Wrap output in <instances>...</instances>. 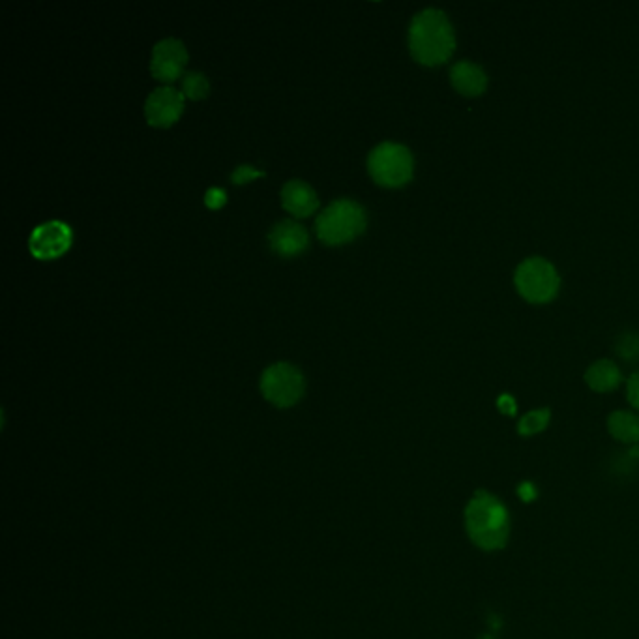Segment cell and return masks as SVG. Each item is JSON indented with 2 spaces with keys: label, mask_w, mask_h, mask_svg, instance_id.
I'll use <instances>...</instances> for the list:
<instances>
[{
  "label": "cell",
  "mask_w": 639,
  "mask_h": 639,
  "mask_svg": "<svg viewBox=\"0 0 639 639\" xmlns=\"http://www.w3.org/2000/svg\"><path fill=\"white\" fill-rule=\"evenodd\" d=\"M463 521L465 533L478 550L488 553L505 550L510 540L512 520L510 510L497 495L486 490H476L465 506Z\"/></svg>",
  "instance_id": "obj_1"
},
{
  "label": "cell",
  "mask_w": 639,
  "mask_h": 639,
  "mask_svg": "<svg viewBox=\"0 0 639 639\" xmlns=\"http://www.w3.org/2000/svg\"><path fill=\"white\" fill-rule=\"evenodd\" d=\"M518 495H520L525 503H531V501L535 499V486H533L531 482L521 484L520 488H518Z\"/></svg>",
  "instance_id": "obj_22"
},
{
  "label": "cell",
  "mask_w": 639,
  "mask_h": 639,
  "mask_svg": "<svg viewBox=\"0 0 639 639\" xmlns=\"http://www.w3.org/2000/svg\"><path fill=\"white\" fill-rule=\"evenodd\" d=\"M368 171L377 184L385 188H400L413 179L415 160L405 145L385 141L370 152Z\"/></svg>",
  "instance_id": "obj_4"
},
{
  "label": "cell",
  "mask_w": 639,
  "mask_h": 639,
  "mask_svg": "<svg viewBox=\"0 0 639 639\" xmlns=\"http://www.w3.org/2000/svg\"><path fill=\"white\" fill-rule=\"evenodd\" d=\"M611 437L623 445L639 443V417L632 411H613L608 417Z\"/></svg>",
  "instance_id": "obj_14"
},
{
  "label": "cell",
  "mask_w": 639,
  "mask_h": 639,
  "mask_svg": "<svg viewBox=\"0 0 639 639\" xmlns=\"http://www.w3.org/2000/svg\"><path fill=\"white\" fill-rule=\"evenodd\" d=\"M626 398L639 413V372L634 373L626 383Z\"/></svg>",
  "instance_id": "obj_19"
},
{
  "label": "cell",
  "mask_w": 639,
  "mask_h": 639,
  "mask_svg": "<svg viewBox=\"0 0 639 639\" xmlns=\"http://www.w3.org/2000/svg\"><path fill=\"white\" fill-rule=\"evenodd\" d=\"M456 36L445 12L426 8L418 12L409 27V51L424 66H439L454 55Z\"/></svg>",
  "instance_id": "obj_2"
},
{
  "label": "cell",
  "mask_w": 639,
  "mask_h": 639,
  "mask_svg": "<svg viewBox=\"0 0 639 639\" xmlns=\"http://www.w3.org/2000/svg\"><path fill=\"white\" fill-rule=\"evenodd\" d=\"M259 177H265V171H257V169H253L252 165L244 164L238 165L237 169L233 171L231 180L235 184H244L248 180L259 179Z\"/></svg>",
  "instance_id": "obj_18"
},
{
  "label": "cell",
  "mask_w": 639,
  "mask_h": 639,
  "mask_svg": "<svg viewBox=\"0 0 639 639\" xmlns=\"http://www.w3.org/2000/svg\"><path fill=\"white\" fill-rule=\"evenodd\" d=\"M261 392L272 405L291 407L304 394V377L293 364H272L261 375Z\"/></svg>",
  "instance_id": "obj_6"
},
{
  "label": "cell",
  "mask_w": 639,
  "mask_h": 639,
  "mask_svg": "<svg viewBox=\"0 0 639 639\" xmlns=\"http://www.w3.org/2000/svg\"><path fill=\"white\" fill-rule=\"evenodd\" d=\"M617 353H619V357L626 358L630 362L639 358V336H636V334L623 336L617 342Z\"/></svg>",
  "instance_id": "obj_17"
},
{
  "label": "cell",
  "mask_w": 639,
  "mask_h": 639,
  "mask_svg": "<svg viewBox=\"0 0 639 639\" xmlns=\"http://www.w3.org/2000/svg\"><path fill=\"white\" fill-rule=\"evenodd\" d=\"M184 111V94L173 87H158L145 100V117L150 126L167 128Z\"/></svg>",
  "instance_id": "obj_9"
},
{
  "label": "cell",
  "mask_w": 639,
  "mask_h": 639,
  "mask_svg": "<svg viewBox=\"0 0 639 639\" xmlns=\"http://www.w3.org/2000/svg\"><path fill=\"white\" fill-rule=\"evenodd\" d=\"M308 231L295 220H282L276 223L268 233L270 248L280 255H297L308 248Z\"/></svg>",
  "instance_id": "obj_10"
},
{
  "label": "cell",
  "mask_w": 639,
  "mask_h": 639,
  "mask_svg": "<svg viewBox=\"0 0 639 639\" xmlns=\"http://www.w3.org/2000/svg\"><path fill=\"white\" fill-rule=\"evenodd\" d=\"M585 383L591 390L606 394V392H613V390L621 387L623 375H621V370H619V366L615 362L602 358V360H598V362L591 364L587 368Z\"/></svg>",
  "instance_id": "obj_13"
},
{
  "label": "cell",
  "mask_w": 639,
  "mask_h": 639,
  "mask_svg": "<svg viewBox=\"0 0 639 639\" xmlns=\"http://www.w3.org/2000/svg\"><path fill=\"white\" fill-rule=\"evenodd\" d=\"M188 62V51L177 38H164L152 47L150 72L164 83H173L184 75V66Z\"/></svg>",
  "instance_id": "obj_8"
},
{
  "label": "cell",
  "mask_w": 639,
  "mask_h": 639,
  "mask_svg": "<svg viewBox=\"0 0 639 639\" xmlns=\"http://www.w3.org/2000/svg\"><path fill=\"white\" fill-rule=\"evenodd\" d=\"M227 201V195L223 192L222 188H210L205 194V205L212 210H218L225 205Z\"/></svg>",
  "instance_id": "obj_20"
},
{
  "label": "cell",
  "mask_w": 639,
  "mask_h": 639,
  "mask_svg": "<svg viewBox=\"0 0 639 639\" xmlns=\"http://www.w3.org/2000/svg\"><path fill=\"white\" fill-rule=\"evenodd\" d=\"M366 210L353 199H336L321 210L315 220V231L325 244H343L358 237L366 229Z\"/></svg>",
  "instance_id": "obj_3"
},
{
  "label": "cell",
  "mask_w": 639,
  "mask_h": 639,
  "mask_svg": "<svg viewBox=\"0 0 639 639\" xmlns=\"http://www.w3.org/2000/svg\"><path fill=\"white\" fill-rule=\"evenodd\" d=\"M450 83L461 96L476 98L488 87V75L475 62L460 60L450 70Z\"/></svg>",
  "instance_id": "obj_12"
},
{
  "label": "cell",
  "mask_w": 639,
  "mask_h": 639,
  "mask_svg": "<svg viewBox=\"0 0 639 639\" xmlns=\"http://www.w3.org/2000/svg\"><path fill=\"white\" fill-rule=\"evenodd\" d=\"M180 92L184 94V98L190 100H201L209 94V79L201 72H186L180 77Z\"/></svg>",
  "instance_id": "obj_16"
},
{
  "label": "cell",
  "mask_w": 639,
  "mask_h": 639,
  "mask_svg": "<svg viewBox=\"0 0 639 639\" xmlns=\"http://www.w3.org/2000/svg\"><path fill=\"white\" fill-rule=\"evenodd\" d=\"M72 244V229L66 222L49 220L34 227L30 233V253L36 259H55Z\"/></svg>",
  "instance_id": "obj_7"
},
{
  "label": "cell",
  "mask_w": 639,
  "mask_h": 639,
  "mask_svg": "<svg viewBox=\"0 0 639 639\" xmlns=\"http://www.w3.org/2000/svg\"><path fill=\"white\" fill-rule=\"evenodd\" d=\"M497 407H499V411H501L503 415H508V417H514V415H516V411H518L516 400H514L512 396H508V394L499 396V400H497Z\"/></svg>",
  "instance_id": "obj_21"
},
{
  "label": "cell",
  "mask_w": 639,
  "mask_h": 639,
  "mask_svg": "<svg viewBox=\"0 0 639 639\" xmlns=\"http://www.w3.org/2000/svg\"><path fill=\"white\" fill-rule=\"evenodd\" d=\"M514 285L523 300L531 304H546L557 297L561 278L548 259L529 257L516 268Z\"/></svg>",
  "instance_id": "obj_5"
},
{
  "label": "cell",
  "mask_w": 639,
  "mask_h": 639,
  "mask_svg": "<svg viewBox=\"0 0 639 639\" xmlns=\"http://www.w3.org/2000/svg\"><path fill=\"white\" fill-rule=\"evenodd\" d=\"M282 205L283 209L287 210V212H291L293 216L306 218V216H310V214H313V212L317 210L319 201H317L315 190H313L308 182L293 179L283 184Z\"/></svg>",
  "instance_id": "obj_11"
},
{
  "label": "cell",
  "mask_w": 639,
  "mask_h": 639,
  "mask_svg": "<svg viewBox=\"0 0 639 639\" xmlns=\"http://www.w3.org/2000/svg\"><path fill=\"white\" fill-rule=\"evenodd\" d=\"M550 409H535L523 415L518 422V433L521 437H533L536 433H542L550 426Z\"/></svg>",
  "instance_id": "obj_15"
}]
</instances>
